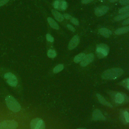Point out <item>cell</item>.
<instances>
[{"label": "cell", "instance_id": "11", "mask_svg": "<svg viewBox=\"0 0 129 129\" xmlns=\"http://www.w3.org/2000/svg\"><path fill=\"white\" fill-rule=\"evenodd\" d=\"M79 42H80V38L79 36L78 35H75L70 40L68 45V48L70 50H72L74 49L79 44Z\"/></svg>", "mask_w": 129, "mask_h": 129}, {"label": "cell", "instance_id": "15", "mask_svg": "<svg viewBox=\"0 0 129 129\" xmlns=\"http://www.w3.org/2000/svg\"><path fill=\"white\" fill-rule=\"evenodd\" d=\"M129 31V26H125L121 28H119L115 31V34L116 35H121L127 33Z\"/></svg>", "mask_w": 129, "mask_h": 129}, {"label": "cell", "instance_id": "3", "mask_svg": "<svg viewBox=\"0 0 129 129\" xmlns=\"http://www.w3.org/2000/svg\"><path fill=\"white\" fill-rule=\"evenodd\" d=\"M109 51L108 46L104 43L98 44L96 46V53L99 58H103L106 56Z\"/></svg>", "mask_w": 129, "mask_h": 129}, {"label": "cell", "instance_id": "25", "mask_svg": "<svg viewBox=\"0 0 129 129\" xmlns=\"http://www.w3.org/2000/svg\"><path fill=\"white\" fill-rule=\"evenodd\" d=\"M70 21H71V22L73 24H75V25H78L79 24V21H78V19H76V18L72 17V18H71V19H70Z\"/></svg>", "mask_w": 129, "mask_h": 129}, {"label": "cell", "instance_id": "7", "mask_svg": "<svg viewBox=\"0 0 129 129\" xmlns=\"http://www.w3.org/2000/svg\"><path fill=\"white\" fill-rule=\"evenodd\" d=\"M4 78L7 80L8 84L12 87H16L18 84L17 77L12 73H7L4 75Z\"/></svg>", "mask_w": 129, "mask_h": 129}, {"label": "cell", "instance_id": "24", "mask_svg": "<svg viewBox=\"0 0 129 129\" xmlns=\"http://www.w3.org/2000/svg\"><path fill=\"white\" fill-rule=\"evenodd\" d=\"M124 119L126 122H129V113L127 111H124L123 113Z\"/></svg>", "mask_w": 129, "mask_h": 129}, {"label": "cell", "instance_id": "14", "mask_svg": "<svg viewBox=\"0 0 129 129\" xmlns=\"http://www.w3.org/2000/svg\"><path fill=\"white\" fill-rule=\"evenodd\" d=\"M96 96L99 100V102L101 103L102 104L104 105H105V106H108V107H112V105L109 103L108 102L102 95H101L100 94H96Z\"/></svg>", "mask_w": 129, "mask_h": 129}, {"label": "cell", "instance_id": "35", "mask_svg": "<svg viewBox=\"0 0 129 129\" xmlns=\"http://www.w3.org/2000/svg\"><path fill=\"white\" fill-rule=\"evenodd\" d=\"M99 1H104V0H99Z\"/></svg>", "mask_w": 129, "mask_h": 129}, {"label": "cell", "instance_id": "20", "mask_svg": "<svg viewBox=\"0 0 129 129\" xmlns=\"http://www.w3.org/2000/svg\"><path fill=\"white\" fill-rule=\"evenodd\" d=\"M64 68V66L63 64H57V66H56L53 70V72L55 74H56V73H58L59 72H60V71H61Z\"/></svg>", "mask_w": 129, "mask_h": 129}, {"label": "cell", "instance_id": "5", "mask_svg": "<svg viewBox=\"0 0 129 129\" xmlns=\"http://www.w3.org/2000/svg\"><path fill=\"white\" fill-rule=\"evenodd\" d=\"M18 125V122L15 120H5L0 122V129H15Z\"/></svg>", "mask_w": 129, "mask_h": 129}, {"label": "cell", "instance_id": "9", "mask_svg": "<svg viewBox=\"0 0 129 129\" xmlns=\"http://www.w3.org/2000/svg\"><path fill=\"white\" fill-rule=\"evenodd\" d=\"M108 10H109V8L108 7L105 6H101L98 7L95 9L94 13L97 16L100 17L107 13Z\"/></svg>", "mask_w": 129, "mask_h": 129}, {"label": "cell", "instance_id": "27", "mask_svg": "<svg viewBox=\"0 0 129 129\" xmlns=\"http://www.w3.org/2000/svg\"><path fill=\"white\" fill-rule=\"evenodd\" d=\"M119 3L122 5H129V0H119Z\"/></svg>", "mask_w": 129, "mask_h": 129}, {"label": "cell", "instance_id": "26", "mask_svg": "<svg viewBox=\"0 0 129 129\" xmlns=\"http://www.w3.org/2000/svg\"><path fill=\"white\" fill-rule=\"evenodd\" d=\"M46 39L47 41H48L49 42H53L54 41V38L53 37L49 34H47L46 35Z\"/></svg>", "mask_w": 129, "mask_h": 129}, {"label": "cell", "instance_id": "33", "mask_svg": "<svg viewBox=\"0 0 129 129\" xmlns=\"http://www.w3.org/2000/svg\"><path fill=\"white\" fill-rule=\"evenodd\" d=\"M108 1H109V2H110L111 3H114V2H116V1H117L118 0H108Z\"/></svg>", "mask_w": 129, "mask_h": 129}, {"label": "cell", "instance_id": "18", "mask_svg": "<svg viewBox=\"0 0 129 129\" xmlns=\"http://www.w3.org/2000/svg\"><path fill=\"white\" fill-rule=\"evenodd\" d=\"M47 21H48V24L50 26V27H52V28H53L54 29H56V30L59 29V26H58V24L52 18H51L50 17L47 18Z\"/></svg>", "mask_w": 129, "mask_h": 129}, {"label": "cell", "instance_id": "2", "mask_svg": "<svg viewBox=\"0 0 129 129\" xmlns=\"http://www.w3.org/2000/svg\"><path fill=\"white\" fill-rule=\"evenodd\" d=\"M6 102L8 108L14 112H18L21 109L19 103L11 95H8L6 97Z\"/></svg>", "mask_w": 129, "mask_h": 129}, {"label": "cell", "instance_id": "12", "mask_svg": "<svg viewBox=\"0 0 129 129\" xmlns=\"http://www.w3.org/2000/svg\"><path fill=\"white\" fill-rule=\"evenodd\" d=\"M92 118L94 120H104L105 117L102 114V112L98 109H95L92 113Z\"/></svg>", "mask_w": 129, "mask_h": 129}, {"label": "cell", "instance_id": "23", "mask_svg": "<svg viewBox=\"0 0 129 129\" xmlns=\"http://www.w3.org/2000/svg\"><path fill=\"white\" fill-rule=\"evenodd\" d=\"M128 11H129V5H127L126 6L120 9L118 11V13L122 14V13L127 12Z\"/></svg>", "mask_w": 129, "mask_h": 129}, {"label": "cell", "instance_id": "30", "mask_svg": "<svg viewBox=\"0 0 129 129\" xmlns=\"http://www.w3.org/2000/svg\"><path fill=\"white\" fill-rule=\"evenodd\" d=\"M63 16V18H64L66 19H70V20L71 18L72 17L70 15H69L68 14H66V13L64 14V15Z\"/></svg>", "mask_w": 129, "mask_h": 129}, {"label": "cell", "instance_id": "21", "mask_svg": "<svg viewBox=\"0 0 129 129\" xmlns=\"http://www.w3.org/2000/svg\"><path fill=\"white\" fill-rule=\"evenodd\" d=\"M120 84L126 89L129 90V78L122 81L120 83Z\"/></svg>", "mask_w": 129, "mask_h": 129}, {"label": "cell", "instance_id": "28", "mask_svg": "<svg viewBox=\"0 0 129 129\" xmlns=\"http://www.w3.org/2000/svg\"><path fill=\"white\" fill-rule=\"evenodd\" d=\"M67 27L71 31H72V32H75V28L72 25H71L70 24H68L67 25Z\"/></svg>", "mask_w": 129, "mask_h": 129}, {"label": "cell", "instance_id": "4", "mask_svg": "<svg viewBox=\"0 0 129 129\" xmlns=\"http://www.w3.org/2000/svg\"><path fill=\"white\" fill-rule=\"evenodd\" d=\"M111 97L113 100L117 104H122L127 100V97L121 92L111 93Z\"/></svg>", "mask_w": 129, "mask_h": 129}, {"label": "cell", "instance_id": "16", "mask_svg": "<svg viewBox=\"0 0 129 129\" xmlns=\"http://www.w3.org/2000/svg\"><path fill=\"white\" fill-rule=\"evenodd\" d=\"M52 14L53 15V16L54 17L55 19L59 21V22H61L63 20V16L60 14V13H59L58 12H57V11L55 10H52L51 11Z\"/></svg>", "mask_w": 129, "mask_h": 129}, {"label": "cell", "instance_id": "17", "mask_svg": "<svg viewBox=\"0 0 129 129\" xmlns=\"http://www.w3.org/2000/svg\"><path fill=\"white\" fill-rule=\"evenodd\" d=\"M128 17H129V11L127 12H126V13H122L120 15L116 16V17H115L114 18V20L116 21H120V20H123L124 19H126Z\"/></svg>", "mask_w": 129, "mask_h": 129}, {"label": "cell", "instance_id": "10", "mask_svg": "<svg viewBox=\"0 0 129 129\" xmlns=\"http://www.w3.org/2000/svg\"><path fill=\"white\" fill-rule=\"evenodd\" d=\"M94 58V55L92 53H89L85 55L84 59L81 62V66L82 67H86L91 62Z\"/></svg>", "mask_w": 129, "mask_h": 129}, {"label": "cell", "instance_id": "29", "mask_svg": "<svg viewBox=\"0 0 129 129\" xmlns=\"http://www.w3.org/2000/svg\"><path fill=\"white\" fill-rule=\"evenodd\" d=\"M9 0H0V7L6 4Z\"/></svg>", "mask_w": 129, "mask_h": 129}, {"label": "cell", "instance_id": "13", "mask_svg": "<svg viewBox=\"0 0 129 129\" xmlns=\"http://www.w3.org/2000/svg\"><path fill=\"white\" fill-rule=\"evenodd\" d=\"M98 32L100 35L106 38L109 37L112 34L111 31L106 28H101L99 29Z\"/></svg>", "mask_w": 129, "mask_h": 129}, {"label": "cell", "instance_id": "19", "mask_svg": "<svg viewBox=\"0 0 129 129\" xmlns=\"http://www.w3.org/2000/svg\"><path fill=\"white\" fill-rule=\"evenodd\" d=\"M86 54L84 53H80L76 55L74 58V61L76 63H78L81 61L85 57Z\"/></svg>", "mask_w": 129, "mask_h": 129}, {"label": "cell", "instance_id": "1", "mask_svg": "<svg viewBox=\"0 0 129 129\" xmlns=\"http://www.w3.org/2000/svg\"><path fill=\"white\" fill-rule=\"evenodd\" d=\"M123 73V71L120 68H111L105 71L102 75V78L105 80H114L120 77Z\"/></svg>", "mask_w": 129, "mask_h": 129}, {"label": "cell", "instance_id": "8", "mask_svg": "<svg viewBox=\"0 0 129 129\" xmlns=\"http://www.w3.org/2000/svg\"><path fill=\"white\" fill-rule=\"evenodd\" d=\"M53 6L55 9L64 11L67 8L68 4L64 0H55L53 3Z\"/></svg>", "mask_w": 129, "mask_h": 129}, {"label": "cell", "instance_id": "22", "mask_svg": "<svg viewBox=\"0 0 129 129\" xmlns=\"http://www.w3.org/2000/svg\"><path fill=\"white\" fill-rule=\"evenodd\" d=\"M47 56L50 58H54L56 56V52L54 49H50L47 51Z\"/></svg>", "mask_w": 129, "mask_h": 129}, {"label": "cell", "instance_id": "32", "mask_svg": "<svg viewBox=\"0 0 129 129\" xmlns=\"http://www.w3.org/2000/svg\"><path fill=\"white\" fill-rule=\"evenodd\" d=\"M122 24L123 25H126L127 24H129V18L127 19H126L125 20H124L122 22Z\"/></svg>", "mask_w": 129, "mask_h": 129}, {"label": "cell", "instance_id": "31", "mask_svg": "<svg viewBox=\"0 0 129 129\" xmlns=\"http://www.w3.org/2000/svg\"><path fill=\"white\" fill-rule=\"evenodd\" d=\"M94 0H82L81 3L84 4H86L93 2Z\"/></svg>", "mask_w": 129, "mask_h": 129}, {"label": "cell", "instance_id": "6", "mask_svg": "<svg viewBox=\"0 0 129 129\" xmlns=\"http://www.w3.org/2000/svg\"><path fill=\"white\" fill-rule=\"evenodd\" d=\"M31 129H45V124L44 121L40 118H36L30 122Z\"/></svg>", "mask_w": 129, "mask_h": 129}, {"label": "cell", "instance_id": "34", "mask_svg": "<svg viewBox=\"0 0 129 129\" xmlns=\"http://www.w3.org/2000/svg\"><path fill=\"white\" fill-rule=\"evenodd\" d=\"M77 129H85V128H82V127H80V128H77Z\"/></svg>", "mask_w": 129, "mask_h": 129}]
</instances>
